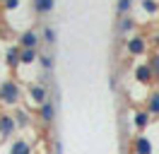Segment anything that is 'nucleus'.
Returning a JSON list of instances; mask_svg holds the SVG:
<instances>
[{
    "instance_id": "nucleus-24",
    "label": "nucleus",
    "mask_w": 159,
    "mask_h": 154,
    "mask_svg": "<svg viewBox=\"0 0 159 154\" xmlns=\"http://www.w3.org/2000/svg\"><path fill=\"white\" fill-rule=\"evenodd\" d=\"M2 2H5V0H2Z\"/></svg>"
},
{
    "instance_id": "nucleus-10",
    "label": "nucleus",
    "mask_w": 159,
    "mask_h": 154,
    "mask_svg": "<svg viewBox=\"0 0 159 154\" xmlns=\"http://www.w3.org/2000/svg\"><path fill=\"white\" fill-rule=\"evenodd\" d=\"M10 154H31V144L27 140H15L10 144Z\"/></svg>"
},
{
    "instance_id": "nucleus-14",
    "label": "nucleus",
    "mask_w": 159,
    "mask_h": 154,
    "mask_svg": "<svg viewBox=\"0 0 159 154\" xmlns=\"http://www.w3.org/2000/svg\"><path fill=\"white\" fill-rule=\"evenodd\" d=\"M53 5H56L53 0H36V2H34V7H36L39 15H48L51 10H53Z\"/></svg>"
},
{
    "instance_id": "nucleus-1",
    "label": "nucleus",
    "mask_w": 159,
    "mask_h": 154,
    "mask_svg": "<svg viewBox=\"0 0 159 154\" xmlns=\"http://www.w3.org/2000/svg\"><path fill=\"white\" fill-rule=\"evenodd\" d=\"M20 99H22V89L15 79H2V82H0V104L17 106Z\"/></svg>"
},
{
    "instance_id": "nucleus-20",
    "label": "nucleus",
    "mask_w": 159,
    "mask_h": 154,
    "mask_svg": "<svg viewBox=\"0 0 159 154\" xmlns=\"http://www.w3.org/2000/svg\"><path fill=\"white\" fill-rule=\"evenodd\" d=\"M133 7V0H118V5H116V10H118V15H128V10Z\"/></svg>"
},
{
    "instance_id": "nucleus-22",
    "label": "nucleus",
    "mask_w": 159,
    "mask_h": 154,
    "mask_svg": "<svg viewBox=\"0 0 159 154\" xmlns=\"http://www.w3.org/2000/svg\"><path fill=\"white\" fill-rule=\"evenodd\" d=\"M20 7V0H5V10H15Z\"/></svg>"
},
{
    "instance_id": "nucleus-18",
    "label": "nucleus",
    "mask_w": 159,
    "mask_h": 154,
    "mask_svg": "<svg viewBox=\"0 0 159 154\" xmlns=\"http://www.w3.org/2000/svg\"><path fill=\"white\" fill-rule=\"evenodd\" d=\"M130 29H133V19H130V17H123L118 22V31H120V34H128Z\"/></svg>"
},
{
    "instance_id": "nucleus-5",
    "label": "nucleus",
    "mask_w": 159,
    "mask_h": 154,
    "mask_svg": "<svg viewBox=\"0 0 159 154\" xmlns=\"http://www.w3.org/2000/svg\"><path fill=\"white\" fill-rule=\"evenodd\" d=\"M135 79H138L140 84H149L152 79H157L154 72H152V67H149V63H142V65L135 67Z\"/></svg>"
},
{
    "instance_id": "nucleus-8",
    "label": "nucleus",
    "mask_w": 159,
    "mask_h": 154,
    "mask_svg": "<svg viewBox=\"0 0 159 154\" xmlns=\"http://www.w3.org/2000/svg\"><path fill=\"white\" fill-rule=\"evenodd\" d=\"M53 116H56V106L51 104V99H48V101H43V104L39 106V118H41V123L48 125L51 120H53Z\"/></svg>"
},
{
    "instance_id": "nucleus-11",
    "label": "nucleus",
    "mask_w": 159,
    "mask_h": 154,
    "mask_svg": "<svg viewBox=\"0 0 159 154\" xmlns=\"http://www.w3.org/2000/svg\"><path fill=\"white\" fill-rule=\"evenodd\" d=\"M133 123H135V128H138V130H145V128H147V123H149L147 108H145V111H135V113H133Z\"/></svg>"
},
{
    "instance_id": "nucleus-19",
    "label": "nucleus",
    "mask_w": 159,
    "mask_h": 154,
    "mask_svg": "<svg viewBox=\"0 0 159 154\" xmlns=\"http://www.w3.org/2000/svg\"><path fill=\"white\" fill-rule=\"evenodd\" d=\"M41 41H46V43H56V31L51 27L43 29V34H41Z\"/></svg>"
},
{
    "instance_id": "nucleus-13",
    "label": "nucleus",
    "mask_w": 159,
    "mask_h": 154,
    "mask_svg": "<svg viewBox=\"0 0 159 154\" xmlns=\"http://www.w3.org/2000/svg\"><path fill=\"white\" fill-rule=\"evenodd\" d=\"M5 63L7 65H20V46H10L7 51H5Z\"/></svg>"
},
{
    "instance_id": "nucleus-2",
    "label": "nucleus",
    "mask_w": 159,
    "mask_h": 154,
    "mask_svg": "<svg viewBox=\"0 0 159 154\" xmlns=\"http://www.w3.org/2000/svg\"><path fill=\"white\" fill-rule=\"evenodd\" d=\"M15 130H17L15 116H12V113H2V116H0V137H2V140H7V137L15 135Z\"/></svg>"
},
{
    "instance_id": "nucleus-7",
    "label": "nucleus",
    "mask_w": 159,
    "mask_h": 154,
    "mask_svg": "<svg viewBox=\"0 0 159 154\" xmlns=\"http://www.w3.org/2000/svg\"><path fill=\"white\" fill-rule=\"evenodd\" d=\"M39 41L41 36L36 34V31H22V36H20V48H36L39 46Z\"/></svg>"
},
{
    "instance_id": "nucleus-3",
    "label": "nucleus",
    "mask_w": 159,
    "mask_h": 154,
    "mask_svg": "<svg viewBox=\"0 0 159 154\" xmlns=\"http://www.w3.org/2000/svg\"><path fill=\"white\" fill-rule=\"evenodd\" d=\"M29 99L36 106H41L43 101H48V87H46V84H34V87H29Z\"/></svg>"
},
{
    "instance_id": "nucleus-4",
    "label": "nucleus",
    "mask_w": 159,
    "mask_h": 154,
    "mask_svg": "<svg viewBox=\"0 0 159 154\" xmlns=\"http://www.w3.org/2000/svg\"><path fill=\"white\" fill-rule=\"evenodd\" d=\"M125 48H128V53L130 56H142L145 51H147V43H145V38L142 36H133V38H128V43H125Z\"/></svg>"
},
{
    "instance_id": "nucleus-6",
    "label": "nucleus",
    "mask_w": 159,
    "mask_h": 154,
    "mask_svg": "<svg viewBox=\"0 0 159 154\" xmlns=\"http://www.w3.org/2000/svg\"><path fill=\"white\" fill-rule=\"evenodd\" d=\"M133 154H154L152 142H149L145 135H138V137L133 140Z\"/></svg>"
},
{
    "instance_id": "nucleus-17",
    "label": "nucleus",
    "mask_w": 159,
    "mask_h": 154,
    "mask_svg": "<svg viewBox=\"0 0 159 154\" xmlns=\"http://www.w3.org/2000/svg\"><path fill=\"white\" fill-rule=\"evenodd\" d=\"M12 116H15V123H17V128L29 123V113H27V111H22V108L17 111V113H12Z\"/></svg>"
},
{
    "instance_id": "nucleus-16",
    "label": "nucleus",
    "mask_w": 159,
    "mask_h": 154,
    "mask_svg": "<svg viewBox=\"0 0 159 154\" xmlns=\"http://www.w3.org/2000/svg\"><path fill=\"white\" fill-rule=\"evenodd\" d=\"M39 63H41V67H43L46 72H51V70H53V56H48V53L39 56Z\"/></svg>"
},
{
    "instance_id": "nucleus-12",
    "label": "nucleus",
    "mask_w": 159,
    "mask_h": 154,
    "mask_svg": "<svg viewBox=\"0 0 159 154\" xmlns=\"http://www.w3.org/2000/svg\"><path fill=\"white\" fill-rule=\"evenodd\" d=\"M147 113L149 116H159V89L147 96Z\"/></svg>"
},
{
    "instance_id": "nucleus-21",
    "label": "nucleus",
    "mask_w": 159,
    "mask_h": 154,
    "mask_svg": "<svg viewBox=\"0 0 159 154\" xmlns=\"http://www.w3.org/2000/svg\"><path fill=\"white\" fill-rule=\"evenodd\" d=\"M149 67H152V72H154V77H159V56H154L152 60H149Z\"/></svg>"
},
{
    "instance_id": "nucleus-23",
    "label": "nucleus",
    "mask_w": 159,
    "mask_h": 154,
    "mask_svg": "<svg viewBox=\"0 0 159 154\" xmlns=\"http://www.w3.org/2000/svg\"><path fill=\"white\" fill-rule=\"evenodd\" d=\"M154 43H159V34H157V36H154Z\"/></svg>"
},
{
    "instance_id": "nucleus-15",
    "label": "nucleus",
    "mask_w": 159,
    "mask_h": 154,
    "mask_svg": "<svg viewBox=\"0 0 159 154\" xmlns=\"http://www.w3.org/2000/svg\"><path fill=\"white\" fill-rule=\"evenodd\" d=\"M140 5H142V10L149 12V15L159 12V2H157V0H140Z\"/></svg>"
},
{
    "instance_id": "nucleus-9",
    "label": "nucleus",
    "mask_w": 159,
    "mask_h": 154,
    "mask_svg": "<svg viewBox=\"0 0 159 154\" xmlns=\"http://www.w3.org/2000/svg\"><path fill=\"white\" fill-rule=\"evenodd\" d=\"M39 60L36 48H20V65H31Z\"/></svg>"
}]
</instances>
